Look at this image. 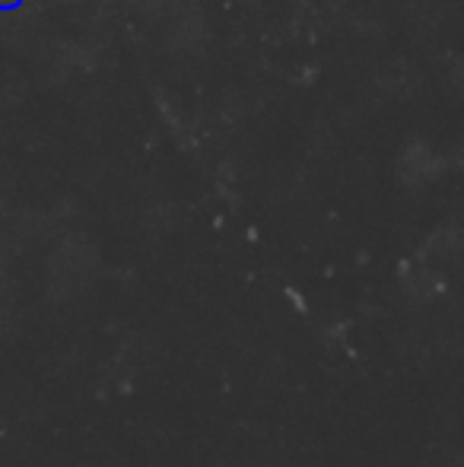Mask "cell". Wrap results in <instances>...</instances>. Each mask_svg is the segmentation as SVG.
I'll list each match as a JSON object with an SVG mask.
<instances>
[{
  "mask_svg": "<svg viewBox=\"0 0 464 467\" xmlns=\"http://www.w3.org/2000/svg\"><path fill=\"white\" fill-rule=\"evenodd\" d=\"M16 6V0H0V10H13Z\"/></svg>",
  "mask_w": 464,
  "mask_h": 467,
  "instance_id": "cell-1",
  "label": "cell"
}]
</instances>
